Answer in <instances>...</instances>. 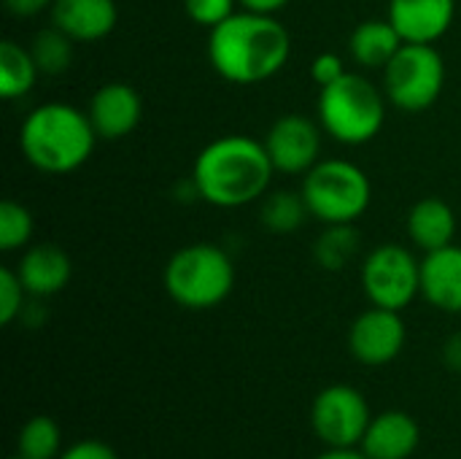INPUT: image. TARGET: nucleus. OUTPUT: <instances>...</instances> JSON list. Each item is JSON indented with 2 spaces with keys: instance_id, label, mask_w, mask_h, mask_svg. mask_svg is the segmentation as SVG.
Instances as JSON below:
<instances>
[{
  "instance_id": "nucleus-1",
  "label": "nucleus",
  "mask_w": 461,
  "mask_h": 459,
  "mask_svg": "<svg viewBox=\"0 0 461 459\" xmlns=\"http://www.w3.org/2000/svg\"><path fill=\"white\" fill-rule=\"evenodd\" d=\"M292 54V35L276 14L238 8L208 30V62L230 84H262L281 73Z\"/></svg>"
},
{
  "instance_id": "nucleus-2",
  "label": "nucleus",
  "mask_w": 461,
  "mask_h": 459,
  "mask_svg": "<svg viewBox=\"0 0 461 459\" xmlns=\"http://www.w3.org/2000/svg\"><path fill=\"white\" fill-rule=\"evenodd\" d=\"M273 173L265 141L232 133L203 146L192 165V184L208 206L243 208L267 195Z\"/></svg>"
},
{
  "instance_id": "nucleus-3",
  "label": "nucleus",
  "mask_w": 461,
  "mask_h": 459,
  "mask_svg": "<svg viewBox=\"0 0 461 459\" xmlns=\"http://www.w3.org/2000/svg\"><path fill=\"white\" fill-rule=\"evenodd\" d=\"M97 141L86 111L59 100L35 106L19 130L24 160L46 176H68L78 170L92 157Z\"/></svg>"
},
{
  "instance_id": "nucleus-4",
  "label": "nucleus",
  "mask_w": 461,
  "mask_h": 459,
  "mask_svg": "<svg viewBox=\"0 0 461 459\" xmlns=\"http://www.w3.org/2000/svg\"><path fill=\"white\" fill-rule=\"evenodd\" d=\"M386 92L362 73H346L319 89L316 111L324 133L343 146L370 143L386 122Z\"/></svg>"
},
{
  "instance_id": "nucleus-5",
  "label": "nucleus",
  "mask_w": 461,
  "mask_h": 459,
  "mask_svg": "<svg viewBox=\"0 0 461 459\" xmlns=\"http://www.w3.org/2000/svg\"><path fill=\"white\" fill-rule=\"evenodd\" d=\"M165 292L189 311L221 306L235 289V262L216 243H189L178 249L162 271Z\"/></svg>"
},
{
  "instance_id": "nucleus-6",
  "label": "nucleus",
  "mask_w": 461,
  "mask_h": 459,
  "mask_svg": "<svg viewBox=\"0 0 461 459\" xmlns=\"http://www.w3.org/2000/svg\"><path fill=\"white\" fill-rule=\"evenodd\" d=\"M303 197L321 225H354L373 203L370 176L351 160H319L303 176Z\"/></svg>"
},
{
  "instance_id": "nucleus-7",
  "label": "nucleus",
  "mask_w": 461,
  "mask_h": 459,
  "mask_svg": "<svg viewBox=\"0 0 461 459\" xmlns=\"http://www.w3.org/2000/svg\"><path fill=\"white\" fill-rule=\"evenodd\" d=\"M446 87V62L435 43H405L384 68L386 100L405 111L421 114L432 108Z\"/></svg>"
},
{
  "instance_id": "nucleus-8",
  "label": "nucleus",
  "mask_w": 461,
  "mask_h": 459,
  "mask_svg": "<svg viewBox=\"0 0 461 459\" xmlns=\"http://www.w3.org/2000/svg\"><path fill=\"white\" fill-rule=\"evenodd\" d=\"M359 279L373 306L405 311L421 295V260L408 246L381 243L365 257Z\"/></svg>"
},
{
  "instance_id": "nucleus-9",
  "label": "nucleus",
  "mask_w": 461,
  "mask_h": 459,
  "mask_svg": "<svg viewBox=\"0 0 461 459\" xmlns=\"http://www.w3.org/2000/svg\"><path fill=\"white\" fill-rule=\"evenodd\" d=\"M370 422V403L354 387L332 384L313 398L311 427L327 449H357Z\"/></svg>"
},
{
  "instance_id": "nucleus-10",
  "label": "nucleus",
  "mask_w": 461,
  "mask_h": 459,
  "mask_svg": "<svg viewBox=\"0 0 461 459\" xmlns=\"http://www.w3.org/2000/svg\"><path fill=\"white\" fill-rule=\"evenodd\" d=\"M321 133L324 127L303 114L278 116L265 135V149L276 173L305 176L321 160Z\"/></svg>"
},
{
  "instance_id": "nucleus-11",
  "label": "nucleus",
  "mask_w": 461,
  "mask_h": 459,
  "mask_svg": "<svg viewBox=\"0 0 461 459\" xmlns=\"http://www.w3.org/2000/svg\"><path fill=\"white\" fill-rule=\"evenodd\" d=\"M408 341V330L402 322V311L389 308H367L362 311L348 330V349L357 363L367 368H384L394 363Z\"/></svg>"
},
{
  "instance_id": "nucleus-12",
  "label": "nucleus",
  "mask_w": 461,
  "mask_h": 459,
  "mask_svg": "<svg viewBox=\"0 0 461 459\" xmlns=\"http://www.w3.org/2000/svg\"><path fill=\"white\" fill-rule=\"evenodd\" d=\"M86 116L100 141H122L140 124L143 100L135 87L124 81H108L92 95Z\"/></svg>"
},
{
  "instance_id": "nucleus-13",
  "label": "nucleus",
  "mask_w": 461,
  "mask_h": 459,
  "mask_svg": "<svg viewBox=\"0 0 461 459\" xmlns=\"http://www.w3.org/2000/svg\"><path fill=\"white\" fill-rule=\"evenodd\" d=\"M386 19L405 43H438L456 19V0H389Z\"/></svg>"
},
{
  "instance_id": "nucleus-14",
  "label": "nucleus",
  "mask_w": 461,
  "mask_h": 459,
  "mask_svg": "<svg viewBox=\"0 0 461 459\" xmlns=\"http://www.w3.org/2000/svg\"><path fill=\"white\" fill-rule=\"evenodd\" d=\"M51 24L73 43H95L113 32L119 22L116 0H54Z\"/></svg>"
},
{
  "instance_id": "nucleus-15",
  "label": "nucleus",
  "mask_w": 461,
  "mask_h": 459,
  "mask_svg": "<svg viewBox=\"0 0 461 459\" xmlns=\"http://www.w3.org/2000/svg\"><path fill=\"white\" fill-rule=\"evenodd\" d=\"M16 273L30 298H51L70 284V254L57 243H30L16 265Z\"/></svg>"
},
{
  "instance_id": "nucleus-16",
  "label": "nucleus",
  "mask_w": 461,
  "mask_h": 459,
  "mask_svg": "<svg viewBox=\"0 0 461 459\" xmlns=\"http://www.w3.org/2000/svg\"><path fill=\"white\" fill-rule=\"evenodd\" d=\"M421 298L446 314H461V246L427 252L421 260Z\"/></svg>"
},
{
  "instance_id": "nucleus-17",
  "label": "nucleus",
  "mask_w": 461,
  "mask_h": 459,
  "mask_svg": "<svg viewBox=\"0 0 461 459\" xmlns=\"http://www.w3.org/2000/svg\"><path fill=\"white\" fill-rule=\"evenodd\" d=\"M421 444L419 422L405 411H384L373 417L359 449L370 459H411Z\"/></svg>"
},
{
  "instance_id": "nucleus-18",
  "label": "nucleus",
  "mask_w": 461,
  "mask_h": 459,
  "mask_svg": "<svg viewBox=\"0 0 461 459\" xmlns=\"http://www.w3.org/2000/svg\"><path fill=\"white\" fill-rule=\"evenodd\" d=\"M405 230L411 241L424 249L435 252L443 246H451L456 238V214L443 197H421L411 211Z\"/></svg>"
},
{
  "instance_id": "nucleus-19",
  "label": "nucleus",
  "mask_w": 461,
  "mask_h": 459,
  "mask_svg": "<svg viewBox=\"0 0 461 459\" xmlns=\"http://www.w3.org/2000/svg\"><path fill=\"white\" fill-rule=\"evenodd\" d=\"M405 46L402 35L389 19H367L359 22L351 32L348 51L357 65L362 68H386L394 54Z\"/></svg>"
},
{
  "instance_id": "nucleus-20",
  "label": "nucleus",
  "mask_w": 461,
  "mask_h": 459,
  "mask_svg": "<svg viewBox=\"0 0 461 459\" xmlns=\"http://www.w3.org/2000/svg\"><path fill=\"white\" fill-rule=\"evenodd\" d=\"M38 76H41V70H38V62H35L30 46H22V43L5 38L0 43V97L3 100L24 97L35 87Z\"/></svg>"
},
{
  "instance_id": "nucleus-21",
  "label": "nucleus",
  "mask_w": 461,
  "mask_h": 459,
  "mask_svg": "<svg viewBox=\"0 0 461 459\" xmlns=\"http://www.w3.org/2000/svg\"><path fill=\"white\" fill-rule=\"evenodd\" d=\"M311 216L303 192H292V189H278L265 195L262 206H259V219L265 225V230L276 233V235H289L294 230L303 227V222Z\"/></svg>"
},
{
  "instance_id": "nucleus-22",
  "label": "nucleus",
  "mask_w": 461,
  "mask_h": 459,
  "mask_svg": "<svg viewBox=\"0 0 461 459\" xmlns=\"http://www.w3.org/2000/svg\"><path fill=\"white\" fill-rule=\"evenodd\" d=\"M359 252V233L354 225H324V233L313 243V260L324 271H343Z\"/></svg>"
},
{
  "instance_id": "nucleus-23",
  "label": "nucleus",
  "mask_w": 461,
  "mask_h": 459,
  "mask_svg": "<svg viewBox=\"0 0 461 459\" xmlns=\"http://www.w3.org/2000/svg\"><path fill=\"white\" fill-rule=\"evenodd\" d=\"M16 454L24 459H57L62 454V433L51 417H32L16 436Z\"/></svg>"
},
{
  "instance_id": "nucleus-24",
  "label": "nucleus",
  "mask_w": 461,
  "mask_h": 459,
  "mask_svg": "<svg viewBox=\"0 0 461 459\" xmlns=\"http://www.w3.org/2000/svg\"><path fill=\"white\" fill-rule=\"evenodd\" d=\"M30 51H32V57L38 62V70L43 76H59L73 62V41L62 30H57L54 24L35 32V38L30 43Z\"/></svg>"
},
{
  "instance_id": "nucleus-25",
  "label": "nucleus",
  "mask_w": 461,
  "mask_h": 459,
  "mask_svg": "<svg viewBox=\"0 0 461 459\" xmlns=\"http://www.w3.org/2000/svg\"><path fill=\"white\" fill-rule=\"evenodd\" d=\"M35 219L27 206L16 200L0 203V252H22L32 243Z\"/></svg>"
},
{
  "instance_id": "nucleus-26",
  "label": "nucleus",
  "mask_w": 461,
  "mask_h": 459,
  "mask_svg": "<svg viewBox=\"0 0 461 459\" xmlns=\"http://www.w3.org/2000/svg\"><path fill=\"white\" fill-rule=\"evenodd\" d=\"M27 308V289L16 268H0V325H14Z\"/></svg>"
},
{
  "instance_id": "nucleus-27",
  "label": "nucleus",
  "mask_w": 461,
  "mask_h": 459,
  "mask_svg": "<svg viewBox=\"0 0 461 459\" xmlns=\"http://www.w3.org/2000/svg\"><path fill=\"white\" fill-rule=\"evenodd\" d=\"M186 16L194 24H203L208 30H213L216 24H221L224 19H230L238 11V0H181Z\"/></svg>"
},
{
  "instance_id": "nucleus-28",
  "label": "nucleus",
  "mask_w": 461,
  "mask_h": 459,
  "mask_svg": "<svg viewBox=\"0 0 461 459\" xmlns=\"http://www.w3.org/2000/svg\"><path fill=\"white\" fill-rule=\"evenodd\" d=\"M346 73H348V70H346V62H343V57L335 54V51H321V54L311 62V76H313V81L319 84V89L335 84V81L343 78Z\"/></svg>"
},
{
  "instance_id": "nucleus-29",
  "label": "nucleus",
  "mask_w": 461,
  "mask_h": 459,
  "mask_svg": "<svg viewBox=\"0 0 461 459\" xmlns=\"http://www.w3.org/2000/svg\"><path fill=\"white\" fill-rule=\"evenodd\" d=\"M57 459H119L113 446H108L105 441H95V438H86V441H76L70 444L68 449H62V454Z\"/></svg>"
},
{
  "instance_id": "nucleus-30",
  "label": "nucleus",
  "mask_w": 461,
  "mask_h": 459,
  "mask_svg": "<svg viewBox=\"0 0 461 459\" xmlns=\"http://www.w3.org/2000/svg\"><path fill=\"white\" fill-rule=\"evenodd\" d=\"M3 5L8 14L27 19V16H38L43 11H51L54 0H3Z\"/></svg>"
},
{
  "instance_id": "nucleus-31",
  "label": "nucleus",
  "mask_w": 461,
  "mask_h": 459,
  "mask_svg": "<svg viewBox=\"0 0 461 459\" xmlns=\"http://www.w3.org/2000/svg\"><path fill=\"white\" fill-rule=\"evenodd\" d=\"M240 8L246 11H257V14H278L284 11L292 0H238Z\"/></svg>"
},
{
  "instance_id": "nucleus-32",
  "label": "nucleus",
  "mask_w": 461,
  "mask_h": 459,
  "mask_svg": "<svg viewBox=\"0 0 461 459\" xmlns=\"http://www.w3.org/2000/svg\"><path fill=\"white\" fill-rule=\"evenodd\" d=\"M443 357H446L448 368H456V371H461V333L459 335H451V338L446 341Z\"/></svg>"
},
{
  "instance_id": "nucleus-33",
  "label": "nucleus",
  "mask_w": 461,
  "mask_h": 459,
  "mask_svg": "<svg viewBox=\"0 0 461 459\" xmlns=\"http://www.w3.org/2000/svg\"><path fill=\"white\" fill-rule=\"evenodd\" d=\"M316 459H370L359 446L357 449H327Z\"/></svg>"
},
{
  "instance_id": "nucleus-34",
  "label": "nucleus",
  "mask_w": 461,
  "mask_h": 459,
  "mask_svg": "<svg viewBox=\"0 0 461 459\" xmlns=\"http://www.w3.org/2000/svg\"><path fill=\"white\" fill-rule=\"evenodd\" d=\"M8 459H24V457H19V454H16V457H8Z\"/></svg>"
}]
</instances>
